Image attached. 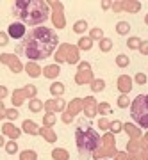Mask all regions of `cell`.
Listing matches in <instances>:
<instances>
[{
    "instance_id": "cell-1",
    "label": "cell",
    "mask_w": 148,
    "mask_h": 160,
    "mask_svg": "<svg viewBox=\"0 0 148 160\" xmlns=\"http://www.w3.org/2000/svg\"><path fill=\"white\" fill-rule=\"evenodd\" d=\"M57 34L48 27H36L23 38L20 50L29 61H41L50 55L57 46Z\"/></svg>"
},
{
    "instance_id": "cell-2",
    "label": "cell",
    "mask_w": 148,
    "mask_h": 160,
    "mask_svg": "<svg viewBox=\"0 0 148 160\" xmlns=\"http://www.w3.org/2000/svg\"><path fill=\"white\" fill-rule=\"evenodd\" d=\"M13 11L25 25H40L48 18V2H43V0H16Z\"/></svg>"
},
{
    "instance_id": "cell-3",
    "label": "cell",
    "mask_w": 148,
    "mask_h": 160,
    "mask_svg": "<svg viewBox=\"0 0 148 160\" xmlns=\"http://www.w3.org/2000/svg\"><path fill=\"white\" fill-rule=\"evenodd\" d=\"M75 141H77V149H79L80 158H87L100 146V135L86 121H80L75 128Z\"/></svg>"
},
{
    "instance_id": "cell-4",
    "label": "cell",
    "mask_w": 148,
    "mask_h": 160,
    "mask_svg": "<svg viewBox=\"0 0 148 160\" xmlns=\"http://www.w3.org/2000/svg\"><path fill=\"white\" fill-rule=\"evenodd\" d=\"M130 116L139 126L148 128V94H139L130 103Z\"/></svg>"
},
{
    "instance_id": "cell-5",
    "label": "cell",
    "mask_w": 148,
    "mask_h": 160,
    "mask_svg": "<svg viewBox=\"0 0 148 160\" xmlns=\"http://www.w3.org/2000/svg\"><path fill=\"white\" fill-rule=\"evenodd\" d=\"M116 142H114V135L111 132H107L102 137V146H98L95 151H93V158L100 160L105 158V157H116Z\"/></svg>"
},
{
    "instance_id": "cell-6",
    "label": "cell",
    "mask_w": 148,
    "mask_h": 160,
    "mask_svg": "<svg viewBox=\"0 0 148 160\" xmlns=\"http://www.w3.org/2000/svg\"><path fill=\"white\" fill-rule=\"evenodd\" d=\"M56 64H61V62H70V64H77L79 62V48L70 43H63V45L57 48L56 52Z\"/></svg>"
},
{
    "instance_id": "cell-7",
    "label": "cell",
    "mask_w": 148,
    "mask_h": 160,
    "mask_svg": "<svg viewBox=\"0 0 148 160\" xmlns=\"http://www.w3.org/2000/svg\"><path fill=\"white\" fill-rule=\"evenodd\" d=\"M127 153L132 160H148V142L145 139H130L127 144Z\"/></svg>"
},
{
    "instance_id": "cell-8",
    "label": "cell",
    "mask_w": 148,
    "mask_h": 160,
    "mask_svg": "<svg viewBox=\"0 0 148 160\" xmlns=\"http://www.w3.org/2000/svg\"><path fill=\"white\" fill-rule=\"evenodd\" d=\"M36 92H38L36 86H25V87H22V89H16V91L13 92V96H11L13 107L16 109V107L23 105V102H25L27 98H30V100L36 98Z\"/></svg>"
},
{
    "instance_id": "cell-9",
    "label": "cell",
    "mask_w": 148,
    "mask_h": 160,
    "mask_svg": "<svg viewBox=\"0 0 148 160\" xmlns=\"http://www.w3.org/2000/svg\"><path fill=\"white\" fill-rule=\"evenodd\" d=\"M48 4L52 6V23H54V27H57V29H64L66 20H64V7H63V4L57 2V0H50Z\"/></svg>"
},
{
    "instance_id": "cell-10",
    "label": "cell",
    "mask_w": 148,
    "mask_h": 160,
    "mask_svg": "<svg viewBox=\"0 0 148 160\" xmlns=\"http://www.w3.org/2000/svg\"><path fill=\"white\" fill-rule=\"evenodd\" d=\"M93 73H91V64L89 62H80L79 64V71L75 75V84L79 86H86V84H91L93 82Z\"/></svg>"
},
{
    "instance_id": "cell-11",
    "label": "cell",
    "mask_w": 148,
    "mask_h": 160,
    "mask_svg": "<svg viewBox=\"0 0 148 160\" xmlns=\"http://www.w3.org/2000/svg\"><path fill=\"white\" fill-rule=\"evenodd\" d=\"M84 109V100H80V98H75V100H71V102L68 103V109H66V112L63 114V123H71V119H73L75 116L79 114L80 110Z\"/></svg>"
},
{
    "instance_id": "cell-12",
    "label": "cell",
    "mask_w": 148,
    "mask_h": 160,
    "mask_svg": "<svg viewBox=\"0 0 148 160\" xmlns=\"http://www.w3.org/2000/svg\"><path fill=\"white\" fill-rule=\"evenodd\" d=\"M0 62L6 64V66H9L13 73H20V71L23 69L20 59H18L14 53H0Z\"/></svg>"
},
{
    "instance_id": "cell-13",
    "label": "cell",
    "mask_w": 148,
    "mask_h": 160,
    "mask_svg": "<svg viewBox=\"0 0 148 160\" xmlns=\"http://www.w3.org/2000/svg\"><path fill=\"white\" fill-rule=\"evenodd\" d=\"M25 23L22 22H14L9 25V29H7V34H9V38H13V39H20V38H25Z\"/></svg>"
},
{
    "instance_id": "cell-14",
    "label": "cell",
    "mask_w": 148,
    "mask_h": 160,
    "mask_svg": "<svg viewBox=\"0 0 148 160\" xmlns=\"http://www.w3.org/2000/svg\"><path fill=\"white\" fill-rule=\"evenodd\" d=\"M98 112V102L93 96L84 98V114L86 118H95Z\"/></svg>"
},
{
    "instance_id": "cell-15",
    "label": "cell",
    "mask_w": 148,
    "mask_h": 160,
    "mask_svg": "<svg viewBox=\"0 0 148 160\" xmlns=\"http://www.w3.org/2000/svg\"><path fill=\"white\" fill-rule=\"evenodd\" d=\"M64 107H66V103L61 100V98H52L48 102H45V110L46 112H63Z\"/></svg>"
},
{
    "instance_id": "cell-16",
    "label": "cell",
    "mask_w": 148,
    "mask_h": 160,
    "mask_svg": "<svg viewBox=\"0 0 148 160\" xmlns=\"http://www.w3.org/2000/svg\"><path fill=\"white\" fill-rule=\"evenodd\" d=\"M118 89L121 91V94H127V92L132 91V78L129 75H120V78H118Z\"/></svg>"
},
{
    "instance_id": "cell-17",
    "label": "cell",
    "mask_w": 148,
    "mask_h": 160,
    "mask_svg": "<svg viewBox=\"0 0 148 160\" xmlns=\"http://www.w3.org/2000/svg\"><path fill=\"white\" fill-rule=\"evenodd\" d=\"M2 132H4V135L11 137L13 141H16V139L22 135L20 128H16V126L13 125V123H4V125H2Z\"/></svg>"
},
{
    "instance_id": "cell-18",
    "label": "cell",
    "mask_w": 148,
    "mask_h": 160,
    "mask_svg": "<svg viewBox=\"0 0 148 160\" xmlns=\"http://www.w3.org/2000/svg\"><path fill=\"white\" fill-rule=\"evenodd\" d=\"M139 9H141V2H137V0H125V2H121V11L137 12Z\"/></svg>"
},
{
    "instance_id": "cell-19",
    "label": "cell",
    "mask_w": 148,
    "mask_h": 160,
    "mask_svg": "<svg viewBox=\"0 0 148 160\" xmlns=\"http://www.w3.org/2000/svg\"><path fill=\"white\" fill-rule=\"evenodd\" d=\"M59 73H61L59 64H48V66H45V68H43V75H45L46 78H56Z\"/></svg>"
},
{
    "instance_id": "cell-20",
    "label": "cell",
    "mask_w": 148,
    "mask_h": 160,
    "mask_svg": "<svg viewBox=\"0 0 148 160\" xmlns=\"http://www.w3.org/2000/svg\"><path fill=\"white\" fill-rule=\"evenodd\" d=\"M40 135H43V137H45L46 142H56V141H57V133L52 130V128H48V126L40 128Z\"/></svg>"
},
{
    "instance_id": "cell-21",
    "label": "cell",
    "mask_w": 148,
    "mask_h": 160,
    "mask_svg": "<svg viewBox=\"0 0 148 160\" xmlns=\"http://www.w3.org/2000/svg\"><path fill=\"white\" fill-rule=\"evenodd\" d=\"M123 130L129 133V137H130V139H141V130H139L136 125H132V123L123 125Z\"/></svg>"
},
{
    "instance_id": "cell-22",
    "label": "cell",
    "mask_w": 148,
    "mask_h": 160,
    "mask_svg": "<svg viewBox=\"0 0 148 160\" xmlns=\"http://www.w3.org/2000/svg\"><path fill=\"white\" fill-rule=\"evenodd\" d=\"M22 128L25 132H27L29 135H38V133H40V126L36 125L34 121H23V125H22Z\"/></svg>"
},
{
    "instance_id": "cell-23",
    "label": "cell",
    "mask_w": 148,
    "mask_h": 160,
    "mask_svg": "<svg viewBox=\"0 0 148 160\" xmlns=\"http://www.w3.org/2000/svg\"><path fill=\"white\" fill-rule=\"evenodd\" d=\"M25 71H27L29 77H40L41 73H43V69L40 68V64H36V62H27V66H25Z\"/></svg>"
},
{
    "instance_id": "cell-24",
    "label": "cell",
    "mask_w": 148,
    "mask_h": 160,
    "mask_svg": "<svg viewBox=\"0 0 148 160\" xmlns=\"http://www.w3.org/2000/svg\"><path fill=\"white\" fill-rule=\"evenodd\" d=\"M52 158L54 160H68L70 158V153L66 149H61V148H56L52 151Z\"/></svg>"
},
{
    "instance_id": "cell-25",
    "label": "cell",
    "mask_w": 148,
    "mask_h": 160,
    "mask_svg": "<svg viewBox=\"0 0 148 160\" xmlns=\"http://www.w3.org/2000/svg\"><path fill=\"white\" fill-rule=\"evenodd\" d=\"M41 109H45V103L43 102L36 100V98H32V100L29 102V110H30V112H40Z\"/></svg>"
},
{
    "instance_id": "cell-26",
    "label": "cell",
    "mask_w": 148,
    "mask_h": 160,
    "mask_svg": "<svg viewBox=\"0 0 148 160\" xmlns=\"http://www.w3.org/2000/svg\"><path fill=\"white\" fill-rule=\"evenodd\" d=\"M89 86H91V91L93 92H102L103 89H105V82H103L102 78H95Z\"/></svg>"
},
{
    "instance_id": "cell-27",
    "label": "cell",
    "mask_w": 148,
    "mask_h": 160,
    "mask_svg": "<svg viewBox=\"0 0 148 160\" xmlns=\"http://www.w3.org/2000/svg\"><path fill=\"white\" fill-rule=\"evenodd\" d=\"M116 32L120 36H125L130 32V25H129V22H118V25H116Z\"/></svg>"
},
{
    "instance_id": "cell-28",
    "label": "cell",
    "mask_w": 148,
    "mask_h": 160,
    "mask_svg": "<svg viewBox=\"0 0 148 160\" xmlns=\"http://www.w3.org/2000/svg\"><path fill=\"white\" fill-rule=\"evenodd\" d=\"M56 121H57V118H56V114H54V112H46V114L43 116V125L48 126V128L56 125Z\"/></svg>"
},
{
    "instance_id": "cell-29",
    "label": "cell",
    "mask_w": 148,
    "mask_h": 160,
    "mask_svg": "<svg viewBox=\"0 0 148 160\" xmlns=\"http://www.w3.org/2000/svg\"><path fill=\"white\" fill-rule=\"evenodd\" d=\"M50 92L54 94V96H61V94L64 92V86L61 84V82H54V84L50 86Z\"/></svg>"
},
{
    "instance_id": "cell-30",
    "label": "cell",
    "mask_w": 148,
    "mask_h": 160,
    "mask_svg": "<svg viewBox=\"0 0 148 160\" xmlns=\"http://www.w3.org/2000/svg\"><path fill=\"white\" fill-rule=\"evenodd\" d=\"M86 30H87V22H86V20H79V22H75L73 32H77V34H82V32H86Z\"/></svg>"
},
{
    "instance_id": "cell-31",
    "label": "cell",
    "mask_w": 148,
    "mask_h": 160,
    "mask_svg": "<svg viewBox=\"0 0 148 160\" xmlns=\"http://www.w3.org/2000/svg\"><path fill=\"white\" fill-rule=\"evenodd\" d=\"M38 158V153H36L34 149H25L20 153V160H36Z\"/></svg>"
},
{
    "instance_id": "cell-32",
    "label": "cell",
    "mask_w": 148,
    "mask_h": 160,
    "mask_svg": "<svg viewBox=\"0 0 148 160\" xmlns=\"http://www.w3.org/2000/svg\"><path fill=\"white\" fill-rule=\"evenodd\" d=\"M91 46H93L91 38H80L79 39V48H82V50H91Z\"/></svg>"
},
{
    "instance_id": "cell-33",
    "label": "cell",
    "mask_w": 148,
    "mask_h": 160,
    "mask_svg": "<svg viewBox=\"0 0 148 160\" xmlns=\"http://www.w3.org/2000/svg\"><path fill=\"white\" fill-rule=\"evenodd\" d=\"M89 38H91V39H97L98 43H100V41L103 39V30L100 29V27H95V29L89 32Z\"/></svg>"
},
{
    "instance_id": "cell-34",
    "label": "cell",
    "mask_w": 148,
    "mask_h": 160,
    "mask_svg": "<svg viewBox=\"0 0 148 160\" xmlns=\"http://www.w3.org/2000/svg\"><path fill=\"white\" fill-rule=\"evenodd\" d=\"M141 43H143V41L139 39V38H129V41H127V46H129L130 50H139Z\"/></svg>"
},
{
    "instance_id": "cell-35",
    "label": "cell",
    "mask_w": 148,
    "mask_h": 160,
    "mask_svg": "<svg viewBox=\"0 0 148 160\" xmlns=\"http://www.w3.org/2000/svg\"><path fill=\"white\" fill-rule=\"evenodd\" d=\"M116 64H118V66H120V68H127V66H129V64H130V59L127 57L125 53H120V55H118V57H116Z\"/></svg>"
},
{
    "instance_id": "cell-36",
    "label": "cell",
    "mask_w": 148,
    "mask_h": 160,
    "mask_svg": "<svg viewBox=\"0 0 148 160\" xmlns=\"http://www.w3.org/2000/svg\"><path fill=\"white\" fill-rule=\"evenodd\" d=\"M98 46H100V50H102V52H109L111 48H113V41L107 39V38H103V39L100 41V45H98Z\"/></svg>"
},
{
    "instance_id": "cell-37",
    "label": "cell",
    "mask_w": 148,
    "mask_h": 160,
    "mask_svg": "<svg viewBox=\"0 0 148 160\" xmlns=\"http://www.w3.org/2000/svg\"><path fill=\"white\" fill-rule=\"evenodd\" d=\"M129 103H132V102L129 100L127 94H121V96L118 98V107H120V109H127V107H129Z\"/></svg>"
},
{
    "instance_id": "cell-38",
    "label": "cell",
    "mask_w": 148,
    "mask_h": 160,
    "mask_svg": "<svg viewBox=\"0 0 148 160\" xmlns=\"http://www.w3.org/2000/svg\"><path fill=\"white\" fill-rule=\"evenodd\" d=\"M98 112H100V114H111L113 109H111V105H109V103L102 102V103H98Z\"/></svg>"
},
{
    "instance_id": "cell-39",
    "label": "cell",
    "mask_w": 148,
    "mask_h": 160,
    "mask_svg": "<svg viewBox=\"0 0 148 160\" xmlns=\"http://www.w3.org/2000/svg\"><path fill=\"white\" fill-rule=\"evenodd\" d=\"M6 118H7V119H11V121H14V119H18V118H20V112H18L14 107H13V109H7Z\"/></svg>"
},
{
    "instance_id": "cell-40",
    "label": "cell",
    "mask_w": 148,
    "mask_h": 160,
    "mask_svg": "<svg viewBox=\"0 0 148 160\" xmlns=\"http://www.w3.org/2000/svg\"><path fill=\"white\" fill-rule=\"evenodd\" d=\"M6 151H7L9 155L16 153V151H18V144H16V141H11V142H7V144H6Z\"/></svg>"
},
{
    "instance_id": "cell-41",
    "label": "cell",
    "mask_w": 148,
    "mask_h": 160,
    "mask_svg": "<svg viewBox=\"0 0 148 160\" xmlns=\"http://www.w3.org/2000/svg\"><path fill=\"white\" fill-rule=\"evenodd\" d=\"M109 130L114 132V133H116V132H121V130H123V125H121L120 121H113L111 126H109Z\"/></svg>"
},
{
    "instance_id": "cell-42",
    "label": "cell",
    "mask_w": 148,
    "mask_h": 160,
    "mask_svg": "<svg viewBox=\"0 0 148 160\" xmlns=\"http://www.w3.org/2000/svg\"><path fill=\"white\" fill-rule=\"evenodd\" d=\"M98 126H100V130H109V126H111V123H109L107 118H100V121H98Z\"/></svg>"
},
{
    "instance_id": "cell-43",
    "label": "cell",
    "mask_w": 148,
    "mask_h": 160,
    "mask_svg": "<svg viewBox=\"0 0 148 160\" xmlns=\"http://www.w3.org/2000/svg\"><path fill=\"white\" fill-rule=\"evenodd\" d=\"M114 158H116V160H132V158H130V155L127 153V151H118Z\"/></svg>"
},
{
    "instance_id": "cell-44",
    "label": "cell",
    "mask_w": 148,
    "mask_h": 160,
    "mask_svg": "<svg viewBox=\"0 0 148 160\" xmlns=\"http://www.w3.org/2000/svg\"><path fill=\"white\" fill-rule=\"evenodd\" d=\"M136 82H137V84H141V86H143V84H146V75L137 73L136 75Z\"/></svg>"
},
{
    "instance_id": "cell-45",
    "label": "cell",
    "mask_w": 148,
    "mask_h": 160,
    "mask_svg": "<svg viewBox=\"0 0 148 160\" xmlns=\"http://www.w3.org/2000/svg\"><path fill=\"white\" fill-rule=\"evenodd\" d=\"M139 52H141L143 55H148V41H143L141 46H139Z\"/></svg>"
},
{
    "instance_id": "cell-46",
    "label": "cell",
    "mask_w": 148,
    "mask_h": 160,
    "mask_svg": "<svg viewBox=\"0 0 148 160\" xmlns=\"http://www.w3.org/2000/svg\"><path fill=\"white\" fill-rule=\"evenodd\" d=\"M7 39H9V36H7L6 32H0V45L6 46L7 45Z\"/></svg>"
},
{
    "instance_id": "cell-47",
    "label": "cell",
    "mask_w": 148,
    "mask_h": 160,
    "mask_svg": "<svg viewBox=\"0 0 148 160\" xmlns=\"http://www.w3.org/2000/svg\"><path fill=\"white\" fill-rule=\"evenodd\" d=\"M113 11L114 12H121V2H113Z\"/></svg>"
},
{
    "instance_id": "cell-48",
    "label": "cell",
    "mask_w": 148,
    "mask_h": 160,
    "mask_svg": "<svg viewBox=\"0 0 148 160\" xmlns=\"http://www.w3.org/2000/svg\"><path fill=\"white\" fill-rule=\"evenodd\" d=\"M111 7H113V2H109V0L102 2V9H111Z\"/></svg>"
},
{
    "instance_id": "cell-49",
    "label": "cell",
    "mask_w": 148,
    "mask_h": 160,
    "mask_svg": "<svg viewBox=\"0 0 148 160\" xmlns=\"http://www.w3.org/2000/svg\"><path fill=\"white\" fill-rule=\"evenodd\" d=\"M6 96H7V89L2 86V87H0V100H4Z\"/></svg>"
},
{
    "instance_id": "cell-50",
    "label": "cell",
    "mask_w": 148,
    "mask_h": 160,
    "mask_svg": "<svg viewBox=\"0 0 148 160\" xmlns=\"http://www.w3.org/2000/svg\"><path fill=\"white\" fill-rule=\"evenodd\" d=\"M143 139H145V141H146V142H148V132H146V133H145V137H143Z\"/></svg>"
},
{
    "instance_id": "cell-51",
    "label": "cell",
    "mask_w": 148,
    "mask_h": 160,
    "mask_svg": "<svg viewBox=\"0 0 148 160\" xmlns=\"http://www.w3.org/2000/svg\"><path fill=\"white\" fill-rule=\"evenodd\" d=\"M145 23H146V25H148V14H146V18H145Z\"/></svg>"
}]
</instances>
